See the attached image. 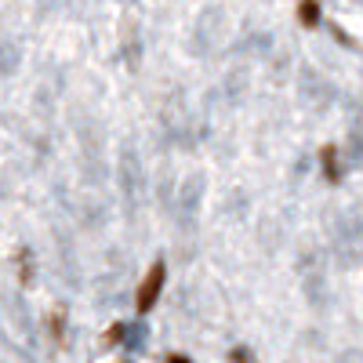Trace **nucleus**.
<instances>
[{
  "mask_svg": "<svg viewBox=\"0 0 363 363\" xmlns=\"http://www.w3.org/2000/svg\"><path fill=\"white\" fill-rule=\"evenodd\" d=\"M164 284H167V265H164V258H157L153 265H149V272H145V280L138 284V294H135V309L138 313H149L160 301V291H164Z\"/></svg>",
  "mask_w": 363,
  "mask_h": 363,
  "instance_id": "nucleus-1",
  "label": "nucleus"
},
{
  "mask_svg": "<svg viewBox=\"0 0 363 363\" xmlns=\"http://www.w3.org/2000/svg\"><path fill=\"white\" fill-rule=\"evenodd\" d=\"M164 363H189V356H182V352H174V356H167Z\"/></svg>",
  "mask_w": 363,
  "mask_h": 363,
  "instance_id": "nucleus-7",
  "label": "nucleus"
},
{
  "mask_svg": "<svg viewBox=\"0 0 363 363\" xmlns=\"http://www.w3.org/2000/svg\"><path fill=\"white\" fill-rule=\"evenodd\" d=\"M320 164H323V174H327V182H342L338 145H323V149H320Z\"/></svg>",
  "mask_w": 363,
  "mask_h": 363,
  "instance_id": "nucleus-2",
  "label": "nucleus"
},
{
  "mask_svg": "<svg viewBox=\"0 0 363 363\" xmlns=\"http://www.w3.org/2000/svg\"><path fill=\"white\" fill-rule=\"evenodd\" d=\"M229 363H258V359H255L251 349H233V352H229Z\"/></svg>",
  "mask_w": 363,
  "mask_h": 363,
  "instance_id": "nucleus-6",
  "label": "nucleus"
},
{
  "mask_svg": "<svg viewBox=\"0 0 363 363\" xmlns=\"http://www.w3.org/2000/svg\"><path fill=\"white\" fill-rule=\"evenodd\" d=\"M48 323H51V338H55V342H62V338H66V313H62V309H55Z\"/></svg>",
  "mask_w": 363,
  "mask_h": 363,
  "instance_id": "nucleus-4",
  "label": "nucleus"
},
{
  "mask_svg": "<svg viewBox=\"0 0 363 363\" xmlns=\"http://www.w3.org/2000/svg\"><path fill=\"white\" fill-rule=\"evenodd\" d=\"M18 272H22V284H29V280H33V262H29V255L26 251H18Z\"/></svg>",
  "mask_w": 363,
  "mask_h": 363,
  "instance_id": "nucleus-5",
  "label": "nucleus"
},
{
  "mask_svg": "<svg viewBox=\"0 0 363 363\" xmlns=\"http://www.w3.org/2000/svg\"><path fill=\"white\" fill-rule=\"evenodd\" d=\"M298 18L301 26H320V0H298Z\"/></svg>",
  "mask_w": 363,
  "mask_h": 363,
  "instance_id": "nucleus-3",
  "label": "nucleus"
}]
</instances>
